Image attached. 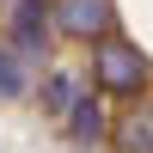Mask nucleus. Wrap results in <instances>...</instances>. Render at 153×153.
I'll list each match as a JSON object with an SVG mask.
<instances>
[{
	"mask_svg": "<svg viewBox=\"0 0 153 153\" xmlns=\"http://www.w3.org/2000/svg\"><path fill=\"white\" fill-rule=\"evenodd\" d=\"M117 153H153V104L129 110L117 123Z\"/></svg>",
	"mask_w": 153,
	"mask_h": 153,
	"instance_id": "nucleus-4",
	"label": "nucleus"
},
{
	"mask_svg": "<svg viewBox=\"0 0 153 153\" xmlns=\"http://www.w3.org/2000/svg\"><path fill=\"white\" fill-rule=\"evenodd\" d=\"M49 104H55V110H74V80H68V74L49 86Z\"/></svg>",
	"mask_w": 153,
	"mask_h": 153,
	"instance_id": "nucleus-7",
	"label": "nucleus"
},
{
	"mask_svg": "<svg viewBox=\"0 0 153 153\" xmlns=\"http://www.w3.org/2000/svg\"><path fill=\"white\" fill-rule=\"evenodd\" d=\"M68 117H74V141H80V147L86 141H104V104H98V98H80Z\"/></svg>",
	"mask_w": 153,
	"mask_h": 153,
	"instance_id": "nucleus-5",
	"label": "nucleus"
},
{
	"mask_svg": "<svg viewBox=\"0 0 153 153\" xmlns=\"http://www.w3.org/2000/svg\"><path fill=\"white\" fill-rule=\"evenodd\" d=\"M55 25L68 37H86V43H104L110 25H117V12H110V0H55Z\"/></svg>",
	"mask_w": 153,
	"mask_h": 153,
	"instance_id": "nucleus-2",
	"label": "nucleus"
},
{
	"mask_svg": "<svg viewBox=\"0 0 153 153\" xmlns=\"http://www.w3.org/2000/svg\"><path fill=\"white\" fill-rule=\"evenodd\" d=\"M19 92H25V80H19V74H12V61L0 55V98H19Z\"/></svg>",
	"mask_w": 153,
	"mask_h": 153,
	"instance_id": "nucleus-6",
	"label": "nucleus"
},
{
	"mask_svg": "<svg viewBox=\"0 0 153 153\" xmlns=\"http://www.w3.org/2000/svg\"><path fill=\"white\" fill-rule=\"evenodd\" d=\"M49 19H55V12H49V0H19V6H12V37H19L25 55H37V49H43Z\"/></svg>",
	"mask_w": 153,
	"mask_h": 153,
	"instance_id": "nucleus-3",
	"label": "nucleus"
},
{
	"mask_svg": "<svg viewBox=\"0 0 153 153\" xmlns=\"http://www.w3.org/2000/svg\"><path fill=\"white\" fill-rule=\"evenodd\" d=\"M92 74H98V92H141L147 86V55L135 43H123V37H104Z\"/></svg>",
	"mask_w": 153,
	"mask_h": 153,
	"instance_id": "nucleus-1",
	"label": "nucleus"
}]
</instances>
